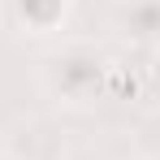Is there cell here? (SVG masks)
<instances>
[{
  "instance_id": "obj_1",
  "label": "cell",
  "mask_w": 160,
  "mask_h": 160,
  "mask_svg": "<svg viewBox=\"0 0 160 160\" xmlns=\"http://www.w3.org/2000/svg\"><path fill=\"white\" fill-rule=\"evenodd\" d=\"M112 82V61L104 48H95L91 39H65L61 48L43 56L39 65V87L52 104L69 112H87L108 95Z\"/></svg>"
},
{
  "instance_id": "obj_2",
  "label": "cell",
  "mask_w": 160,
  "mask_h": 160,
  "mask_svg": "<svg viewBox=\"0 0 160 160\" xmlns=\"http://www.w3.org/2000/svg\"><path fill=\"white\" fill-rule=\"evenodd\" d=\"M74 13V0H9V18L13 26L35 35V39H48V35H61L65 22Z\"/></svg>"
},
{
  "instance_id": "obj_3",
  "label": "cell",
  "mask_w": 160,
  "mask_h": 160,
  "mask_svg": "<svg viewBox=\"0 0 160 160\" xmlns=\"http://www.w3.org/2000/svg\"><path fill=\"white\" fill-rule=\"evenodd\" d=\"M117 30L134 48H160V0H117Z\"/></svg>"
},
{
  "instance_id": "obj_4",
  "label": "cell",
  "mask_w": 160,
  "mask_h": 160,
  "mask_svg": "<svg viewBox=\"0 0 160 160\" xmlns=\"http://www.w3.org/2000/svg\"><path fill=\"white\" fill-rule=\"evenodd\" d=\"M0 160H18V156H9V152H0Z\"/></svg>"
},
{
  "instance_id": "obj_5",
  "label": "cell",
  "mask_w": 160,
  "mask_h": 160,
  "mask_svg": "<svg viewBox=\"0 0 160 160\" xmlns=\"http://www.w3.org/2000/svg\"><path fill=\"white\" fill-rule=\"evenodd\" d=\"M156 160H160V156H156Z\"/></svg>"
}]
</instances>
